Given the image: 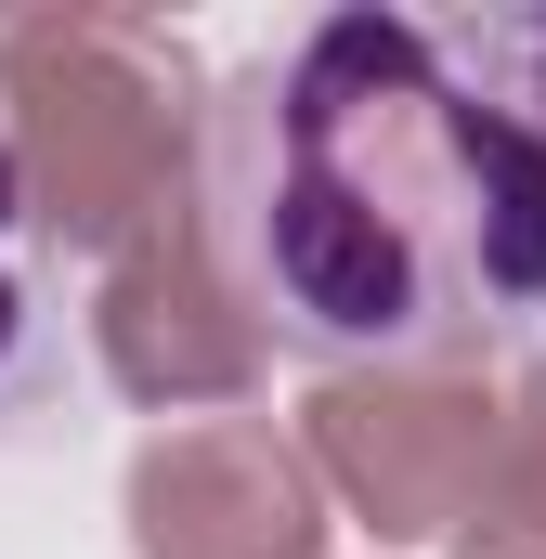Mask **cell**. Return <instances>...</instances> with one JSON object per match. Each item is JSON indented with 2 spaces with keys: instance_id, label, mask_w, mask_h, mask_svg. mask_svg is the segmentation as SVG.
I'll return each instance as SVG.
<instances>
[{
  "instance_id": "cell-1",
  "label": "cell",
  "mask_w": 546,
  "mask_h": 559,
  "mask_svg": "<svg viewBox=\"0 0 546 559\" xmlns=\"http://www.w3.org/2000/svg\"><path fill=\"white\" fill-rule=\"evenodd\" d=\"M222 235L286 338L442 365L546 299V131L468 105L416 26H312L222 131Z\"/></svg>"
},
{
  "instance_id": "cell-2",
  "label": "cell",
  "mask_w": 546,
  "mask_h": 559,
  "mask_svg": "<svg viewBox=\"0 0 546 559\" xmlns=\"http://www.w3.org/2000/svg\"><path fill=\"white\" fill-rule=\"evenodd\" d=\"M13 79L39 105V143H52V195L79 222H118V195H143L131 169H118V143H131L143 169L169 143V92H156L143 39L131 26H26L13 39Z\"/></svg>"
},
{
  "instance_id": "cell-3",
  "label": "cell",
  "mask_w": 546,
  "mask_h": 559,
  "mask_svg": "<svg viewBox=\"0 0 546 559\" xmlns=\"http://www.w3.org/2000/svg\"><path fill=\"white\" fill-rule=\"evenodd\" d=\"M13 312H26V182L0 156V352H13Z\"/></svg>"
}]
</instances>
